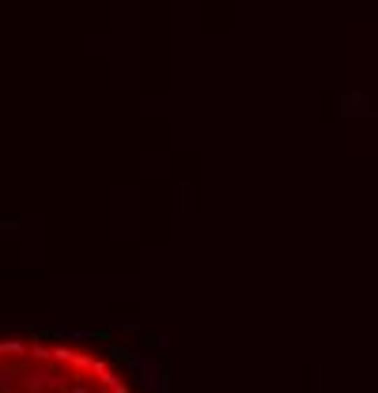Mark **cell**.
I'll list each match as a JSON object with an SVG mask.
<instances>
[{"instance_id":"cell-1","label":"cell","mask_w":378,"mask_h":393,"mask_svg":"<svg viewBox=\"0 0 378 393\" xmlns=\"http://www.w3.org/2000/svg\"><path fill=\"white\" fill-rule=\"evenodd\" d=\"M0 393H140L103 352L42 336L0 341Z\"/></svg>"}]
</instances>
